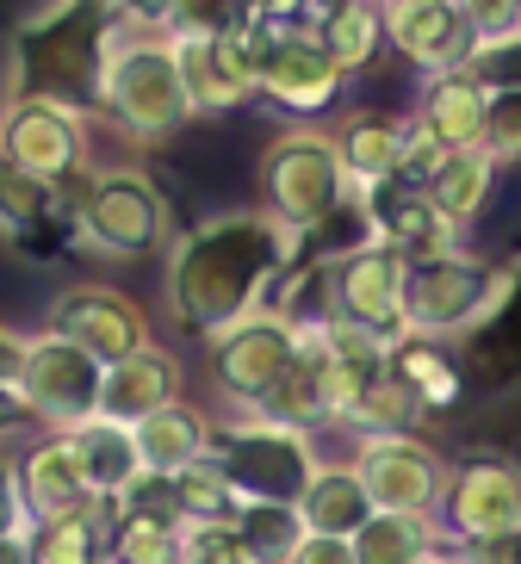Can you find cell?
Here are the masks:
<instances>
[{
  "mask_svg": "<svg viewBox=\"0 0 521 564\" xmlns=\"http://www.w3.org/2000/svg\"><path fill=\"white\" fill-rule=\"evenodd\" d=\"M454 354L466 372V391H478V398H509L521 384V254L503 261V292H497L485 323L454 341Z\"/></svg>",
  "mask_w": 521,
  "mask_h": 564,
  "instance_id": "2e32d148",
  "label": "cell"
},
{
  "mask_svg": "<svg viewBox=\"0 0 521 564\" xmlns=\"http://www.w3.org/2000/svg\"><path fill=\"white\" fill-rule=\"evenodd\" d=\"M503 292V267L478 261V254L454 249L435 254V261H410L404 280V329L428 335V341H459L490 316Z\"/></svg>",
  "mask_w": 521,
  "mask_h": 564,
  "instance_id": "30bf717a",
  "label": "cell"
},
{
  "mask_svg": "<svg viewBox=\"0 0 521 564\" xmlns=\"http://www.w3.org/2000/svg\"><path fill=\"white\" fill-rule=\"evenodd\" d=\"M447 564H509L503 552H459V546H447Z\"/></svg>",
  "mask_w": 521,
  "mask_h": 564,
  "instance_id": "7dc6e473",
  "label": "cell"
},
{
  "mask_svg": "<svg viewBox=\"0 0 521 564\" xmlns=\"http://www.w3.org/2000/svg\"><path fill=\"white\" fill-rule=\"evenodd\" d=\"M230 533L249 564H292L304 552V540H311L299 502H242L230 514Z\"/></svg>",
  "mask_w": 521,
  "mask_h": 564,
  "instance_id": "f546056e",
  "label": "cell"
},
{
  "mask_svg": "<svg viewBox=\"0 0 521 564\" xmlns=\"http://www.w3.org/2000/svg\"><path fill=\"white\" fill-rule=\"evenodd\" d=\"M386 366H391V379L422 403V415H447V410H459V403L471 398L454 341H428V335H410L404 329L386 348Z\"/></svg>",
  "mask_w": 521,
  "mask_h": 564,
  "instance_id": "603a6c76",
  "label": "cell"
},
{
  "mask_svg": "<svg viewBox=\"0 0 521 564\" xmlns=\"http://www.w3.org/2000/svg\"><path fill=\"white\" fill-rule=\"evenodd\" d=\"M44 329L63 335V341H75L82 354H94L100 366L124 360V354L150 348V316H143V304L124 299L118 285H100V280H75L63 285L51 299V311H44Z\"/></svg>",
  "mask_w": 521,
  "mask_h": 564,
  "instance_id": "9a60e30c",
  "label": "cell"
},
{
  "mask_svg": "<svg viewBox=\"0 0 521 564\" xmlns=\"http://www.w3.org/2000/svg\"><path fill=\"white\" fill-rule=\"evenodd\" d=\"M13 471H19V497H25V514L37 521H63V514H82L94 509V490H87L82 465L68 453L63 434H37L13 453Z\"/></svg>",
  "mask_w": 521,
  "mask_h": 564,
  "instance_id": "ffe728a7",
  "label": "cell"
},
{
  "mask_svg": "<svg viewBox=\"0 0 521 564\" xmlns=\"http://www.w3.org/2000/svg\"><path fill=\"white\" fill-rule=\"evenodd\" d=\"M106 528H112V502H94V509L63 514V521H37L25 533L32 540V564H100Z\"/></svg>",
  "mask_w": 521,
  "mask_h": 564,
  "instance_id": "1f68e13d",
  "label": "cell"
},
{
  "mask_svg": "<svg viewBox=\"0 0 521 564\" xmlns=\"http://www.w3.org/2000/svg\"><path fill=\"white\" fill-rule=\"evenodd\" d=\"M211 459L236 484L242 502H299L317 478V434L280 429L268 415H224L211 429Z\"/></svg>",
  "mask_w": 521,
  "mask_h": 564,
  "instance_id": "52a82bcc",
  "label": "cell"
},
{
  "mask_svg": "<svg viewBox=\"0 0 521 564\" xmlns=\"http://www.w3.org/2000/svg\"><path fill=\"white\" fill-rule=\"evenodd\" d=\"M317 37L329 44L341 75H360V68L379 63L386 51V0H348V7H323L317 13Z\"/></svg>",
  "mask_w": 521,
  "mask_h": 564,
  "instance_id": "4dcf8cb0",
  "label": "cell"
},
{
  "mask_svg": "<svg viewBox=\"0 0 521 564\" xmlns=\"http://www.w3.org/2000/svg\"><path fill=\"white\" fill-rule=\"evenodd\" d=\"M478 150L490 162H521V87L509 94H490V112H485V137H478Z\"/></svg>",
  "mask_w": 521,
  "mask_h": 564,
  "instance_id": "8d00e7d4",
  "label": "cell"
},
{
  "mask_svg": "<svg viewBox=\"0 0 521 564\" xmlns=\"http://www.w3.org/2000/svg\"><path fill=\"white\" fill-rule=\"evenodd\" d=\"M63 441H68V453H75V465H82L94 502H118L137 478H143L137 429H124V422H112V415H94V422H82V429H68Z\"/></svg>",
  "mask_w": 521,
  "mask_h": 564,
  "instance_id": "484cf974",
  "label": "cell"
},
{
  "mask_svg": "<svg viewBox=\"0 0 521 564\" xmlns=\"http://www.w3.org/2000/svg\"><path fill=\"white\" fill-rule=\"evenodd\" d=\"M7 533H32V514H25V497H19L13 453H0V540H7Z\"/></svg>",
  "mask_w": 521,
  "mask_h": 564,
  "instance_id": "60d3db41",
  "label": "cell"
},
{
  "mask_svg": "<svg viewBox=\"0 0 521 564\" xmlns=\"http://www.w3.org/2000/svg\"><path fill=\"white\" fill-rule=\"evenodd\" d=\"M354 478L367 484L372 509L386 514H435L447 490V459L422 434H360L354 441Z\"/></svg>",
  "mask_w": 521,
  "mask_h": 564,
  "instance_id": "5bb4252c",
  "label": "cell"
},
{
  "mask_svg": "<svg viewBox=\"0 0 521 564\" xmlns=\"http://www.w3.org/2000/svg\"><path fill=\"white\" fill-rule=\"evenodd\" d=\"M447 155H454V150H441L435 137L410 118V124H404V150H398V181H404V186H428L441 174V162H447Z\"/></svg>",
  "mask_w": 521,
  "mask_h": 564,
  "instance_id": "74e56055",
  "label": "cell"
},
{
  "mask_svg": "<svg viewBox=\"0 0 521 564\" xmlns=\"http://www.w3.org/2000/svg\"><path fill=\"white\" fill-rule=\"evenodd\" d=\"M490 112V87L471 68H447V75H422V106L416 124L435 137L441 150H478Z\"/></svg>",
  "mask_w": 521,
  "mask_h": 564,
  "instance_id": "7402d4cb",
  "label": "cell"
},
{
  "mask_svg": "<svg viewBox=\"0 0 521 564\" xmlns=\"http://www.w3.org/2000/svg\"><path fill=\"white\" fill-rule=\"evenodd\" d=\"M447 546L459 552H503L521 540V465L509 453H466L447 459V490L435 509Z\"/></svg>",
  "mask_w": 521,
  "mask_h": 564,
  "instance_id": "ba28073f",
  "label": "cell"
},
{
  "mask_svg": "<svg viewBox=\"0 0 521 564\" xmlns=\"http://www.w3.org/2000/svg\"><path fill=\"white\" fill-rule=\"evenodd\" d=\"M174 502H181V521H186V528H205V521H230V514L242 509V497H236V484L224 478V465H218V459L186 465L181 478H174Z\"/></svg>",
  "mask_w": 521,
  "mask_h": 564,
  "instance_id": "e575fe53",
  "label": "cell"
},
{
  "mask_svg": "<svg viewBox=\"0 0 521 564\" xmlns=\"http://www.w3.org/2000/svg\"><path fill=\"white\" fill-rule=\"evenodd\" d=\"M292 354H299V323H286L280 311H254L205 341V379L230 403V415H254L292 372Z\"/></svg>",
  "mask_w": 521,
  "mask_h": 564,
  "instance_id": "7c38bea8",
  "label": "cell"
},
{
  "mask_svg": "<svg viewBox=\"0 0 521 564\" xmlns=\"http://www.w3.org/2000/svg\"><path fill=\"white\" fill-rule=\"evenodd\" d=\"M75 249L106 261H150L174 249V205L150 167H94L75 193Z\"/></svg>",
  "mask_w": 521,
  "mask_h": 564,
  "instance_id": "277c9868",
  "label": "cell"
},
{
  "mask_svg": "<svg viewBox=\"0 0 521 564\" xmlns=\"http://www.w3.org/2000/svg\"><path fill=\"white\" fill-rule=\"evenodd\" d=\"M292 564H354V546L348 540H304V552Z\"/></svg>",
  "mask_w": 521,
  "mask_h": 564,
  "instance_id": "ee69618b",
  "label": "cell"
},
{
  "mask_svg": "<svg viewBox=\"0 0 521 564\" xmlns=\"http://www.w3.org/2000/svg\"><path fill=\"white\" fill-rule=\"evenodd\" d=\"M404 280L410 261L391 254L386 242H360L341 261H329V323L372 335V341H398L404 335Z\"/></svg>",
  "mask_w": 521,
  "mask_h": 564,
  "instance_id": "4fadbf2b",
  "label": "cell"
},
{
  "mask_svg": "<svg viewBox=\"0 0 521 564\" xmlns=\"http://www.w3.org/2000/svg\"><path fill=\"white\" fill-rule=\"evenodd\" d=\"M0 106H7V94H0Z\"/></svg>",
  "mask_w": 521,
  "mask_h": 564,
  "instance_id": "f907efd6",
  "label": "cell"
},
{
  "mask_svg": "<svg viewBox=\"0 0 521 564\" xmlns=\"http://www.w3.org/2000/svg\"><path fill=\"white\" fill-rule=\"evenodd\" d=\"M422 564H447V546H441V552H435V558H422Z\"/></svg>",
  "mask_w": 521,
  "mask_h": 564,
  "instance_id": "681fc988",
  "label": "cell"
},
{
  "mask_svg": "<svg viewBox=\"0 0 521 564\" xmlns=\"http://www.w3.org/2000/svg\"><path fill=\"white\" fill-rule=\"evenodd\" d=\"M0 564H32V540L25 533H7L0 540Z\"/></svg>",
  "mask_w": 521,
  "mask_h": 564,
  "instance_id": "bcb514c9",
  "label": "cell"
},
{
  "mask_svg": "<svg viewBox=\"0 0 521 564\" xmlns=\"http://www.w3.org/2000/svg\"><path fill=\"white\" fill-rule=\"evenodd\" d=\"M19 354H25V335L0 323V384H13V372H19Z\"/></svg>",
  "mask_w": 521,
  "mask_h": 564,
  "instance_id": "f6af8a7d",
  "label": "cell"
},
{
  "mask_svg": "<svg viewBox=\"0 0 521 564\" xmlns=\"http://www.w3.org/2000/svg\"><path fill=\"white\" fill-rule=\"evenodd\" d=\"M13 434H37V429H32V415H25V403H19L13 384H0V453H7Z\"/></svg>",
  "mask_w": 521,
  "mask_h": 564,
  "instance_id": "b9f144b4",
  "label": "cell"
},
{
  "mask_svg": "<svg viewBox=\"0 0 521 564\" xmlns=\"http://www.w3.org/2000/svg\"><path fill=\"white\" fill-rule=\"evenodd\" d=\"M471 37L490 44V37H515L521 32V0H459Z\"/></svg>",
  "mask_w": 521,
  "mask_h": 564,
  "instance_id": "ab89813d",
  "label": "cell"
},
{
  "mask_svg": "<svg viewBox=\"0 0 521 564\" xmlns=\"http://www.w3.org/2000/svg\"><path fill=\"white\" fill-rule=\"evenodd\" d=\"M181 56V82L193 118L205 112H242L254 100V37L249 25H236L224 37H199V44H174Z\"/></svg>",
  "mask_w": 521,
  "mask_h": 564,
  "instance_id": "d6986e66",
  "label": "cell"
},
{
  "mask_svg": "<svg viewBox=\"0 0 521 564\" xmlns=\"http://www.w3.org/2000/svg\"><path fill=\"white\" fill-rule=\"evenodd\" d=\"M404 124L410 118L398 112H348L336 124V155H341V174H348V193H372L379 181H398V150H404Z\"/></svg>",
  "mask_w": 521,
  "mask_h": 564,
  "instance_id": "d4e9b609",
  "label": "cell"
},
{
  "mask_svg": "<svg viewBox=\"0 0 521 564\" xmlns=\"http://www.w3.org/2000/svg\"><path fill=\"white\" fill-rule=\"evenodd\" d=\"M211 429L218 415H205L199 403H169L137 422V459H143V478H181L186 465L211 459Z\"/></svg>",
  "mask_w": 521,
  "mask_h": 564,
  "instance_id": "cb8c5ba5",
  "label": "cell"
},
{
  "mask_svg": "<svg viewBox=\"0 0 521 564\" xmlns=\"http://www.w3.org/2000/svg\"><path fill=\"white\" fill-rule=\"evenodd\" d=\"M354 199H360V217H367V236L386 242L391 254H404V261H435V254L459 249V230L428 205L422 186L379 181L372 193H354Z\"/></svg>",
  "mask_w": 521,
  "mask_h": 564,
  "instance_id": "e0dca14e",
  "label": "cell"
},
{
  "mask_svg": "<svg viewBox=\"0 0 521 564\" xmlns=\"http://www.w3.org/2000/svg\"><path fill=\"white\" fill-rule=\"evenodd\" d=\"M242 25V7L236 0H181L169 19V37L174 44H199V37H224Z\"/></svg>",
  "mask_w": 521,
  "mask_h": 564,
  "instance_id": "d590c367",
  "label": "cell"
},
{
  "mask_svg": "<svg viewBox=\"0 0 521 564\" xmlns=\"http://www.w3.org/2000/svg\"><path fill=\"white\" fill-rule=\"evenodd\" d=\"M100 564H112V558H100Z\"/></svg>",
  "mask_w": 521,
  "mask_h": 564,
  "instance_id": "816d5d0a",
  "label": "cell"
},
{
  "mask_svg": "<svg viewBox=\"0 0 521 564\" xmlns=\"http://www.w3.org/2000/svg\"><path fill=\"white\" fill-rule=\"evenodd\" d=\"M186 391V372L181 360H174L169 348H137L124 354V360L106 366V384H100V415H112V422H124V429H137L143 415L169 410V403H181Z\"/></svg>",
  "mask_w": 521,
  "mask_h": 564,
  "instance_id": "44dd1931",
  "label": "cell"
},
{
  "mask_svg": "<svg viewBox=\"0 0 521 564\" xmlns=\"http://www.w3.org/2000/svg\"><path fill=\"white\" fill-rule=\"evenodd\" d=\"M131 32H143V25L118 0H44L13 25L0 94L94 118L100 112V75Z\"/></svg>",
  "mask_w": 521,
  "mask_h": 564,
  "instance_id": "7a4b0ae2",
  "label": "cell"
},
{
  "mask_svg": "<svg viewBox=\"0 0 521 564\" xmlns=\"http://www.w3.org/2000/svg\"><path fill=\"white\" fill-rule=\"evenodd\" d=\"M63 193L56 186H44V181H32V174H19L7 155H0V236L13 242V236H25V230H37L44 217H56L63 212Z\"/></svg>",
  "mask_w": 521,
  "mask_h": 564,
  "instance_id": "836d02e7",
  "label": "cell"
},
{
  "mask_svg": "<svg viewBox=\"0 0 521 564\" xmlns=\"http://www.w3.org/2000/svg\"><path fill=\"white\" fill-rule=\"evenodd\" d=\"M100 384H106V366L94 354H82L75 341H63L51 329L25 335L13 391L37 434H68V429H82V422H94L100 415Z\"/></svg>",
  "mask_w": 521,
  "mask_h": 564,
  "instance_id": "9c48e42d",
  "label": "cell"
},
{
  "mask_svg": "<svg viewBox=\"0 0 521 564\" xmlns=\"http://www.w3.org/2000/svg\"><path fill=\"white\" fill-rule=\"evenodd\" d=\"M181 564H249V558H242V546H236L230 521H205V528H186Z\"/></svg>",
  "mask_w": 521,
  "mask_h": 564,
  "instance_id": "f35d334b",
  "label": "cell"
},
{
  "mask_svg": "<svg viewBox=\"0 0 521 564\" xmlns=\"http://www.w3.org/2000/svg\"><path fill=\"white\" fill-rule=\"evenodd\" d=\"M254 181H261V212L273 224H286L292 236L317 230L323 217H336L354 199L348 174H341V155H336V137L317 131V124H286L261 150V174Z\"/></svg>",
  "mask_w": 521,
  "mask_h": 564,
  "instance_id": "8992f818",
  "label": "cell"
},
{
  "mask_svg": "<svg viewBox=\"0 0 521 564\" xmlns=\"http://www.w3.org/2000/svg\"><path fill=\"white\" fill-rule=\"evenodd\" d=\"M471 44L478 37H471L459 0H386V51H398L422 75L466 68Z\"/></svg>",
  "mask_w": 521,
  "mask_h": 564,
  "instance_id": "ac0fdd59",
  "label": "cell"
},
{
  "mask_svg": "<svg viewBox=\"0 0 521 564\" xmlns=\"http://www.w3.org/2000/svg\"><path fill=\"white\" fill-rule=\"evenodd\" d=\"M341 429H348L354 441H360V434H416L422 429V403L391 379V366H386V372L354 398V410L341 415Z\"/></svg>",
  "mask_w": 521,
  "mask_h": 564,
  "instance_id": "d6a6232c",
  "label": "cell"
},
{
  "mask_svg": "<svg viewBox=\"0 0 521 564\" xmlns=\"http://www.w3.org/2000/svg\"><path fill=\"white\" fill-rule=\"evenodd\" d=\"M311 7H317V13H323V7H348V0H311Z\"/></svg>",
  "mask_w": 521,
  "mask_h": 564,
  "instance_id": "c3c4849f",
  "label": "cell"
},
{
  "mask_svg": "<svg viewBox=\"0 0 521 564\" xmlns=\"http://www.w3.org/2000/svg\"><path fill=\"white\" fill-rule=\"evenodd\" d=\"M422 193H428V205H435V212L447 217L459 236H466L471 224L490 212V193H497V162H490L485 150H454Z\"/></svg>",
  "mask_w": 521,
  "mask_h": 564,
  "instance_id": "83f0119b",
  "label": "cell"
},
{
  "mask_svg": "<svg viewBox=\"0 0 521 564\" xmlns=\"http://www.w3.org/2000/svg\"><path fill=\"white\" fill-rule=\"evenodd\" d=\"M299 514L304 528H311V540H354V533L372 521V497L367 484L354 478V465H317V478H311V490L299 497Z\"/></svg>",
  "mask_w": 521,
  "mask_h": 564,
  "instance_id": "4316f807",
  "label": "cell"
},
{
  "mask_svg": "<svg viewBox=\"0 0 521 564\" xmlns=\"http://www.w3.org/2000/svg\"><path fill=\"white\" fill-rule=\"evenodd\" d=\"M254 37V100H268L286 124H317L341 100L348 75L336 68L329 44L317 37V19H242Z\"/></svg>",
  "mask_w": 521,
  "mask_h": 564,
  "instance_id": "5b68a950",
  "label": "cell"
},
{
  "mask_svg": "<svg viewBox=\"0 0 521 564\" xmlns=\"http://www.w3.org/2000/svg\"><path fill=\"white\" fill-rule=\"evenodd\" d=\"M354 546V564H422L435 558L447 546V533H441L435 514H386L372 509V521L348 540Z\"/></svg>",
  "mask_w": 521,
  "mask_h": 564,
  "instance_id": "f1b7e54d",
  "label": "cell"
},
{
  "mask_svg": "<svg viewBox=\"0 0 521 564\" xmlns=\"http://www.w3.org/2000/svg\"><path fill=\"white\" fill-rule=\"evenodd\" d=\"M124 143H174V137L193 124V106H186V82H181V56H174L169 32H131L112 51L100 75V112Z\"/></svg>",
  "mask_w": 521,
  "mask_h": 564,
  "instance_id": "3957f363",
  "label": "cell"
},
{
  "mask_svg": "<svg viewBox=\"0 0 521 564\" xmlns=\"http://www.w3.org/2000/svg\"><path fill=\"white\" fill-rule=\"evenodd\" d=\"M118 7H124L143 32H169V19H174V7H181V0H118Z\"/></svg>",
  "mask_w": 521,
  "mask_h": 564,
  "instance_id": "7bdbcfd3",
  "label": "cell"
},
{
  "mask_svg": "<svg viewBox=\"0 0 521 564\" xmlns=\"http://www.w3.org/2000/svg\"><path fill=\"white\" fill-rule=\"evenodd\" d=\"M292 261H299V236L286 224H273L261 205L205 217L186 236H174V249L162 254L169 323L211 341V335L236 329L242 316L268 311Z\"/></svg>",
  "mask_w": 521,
  "mask_h": 564,
  "instance_id": "6da1fadb",
  "label": "cell"
},
{
  "mask_svg": "<svg viewBox=\"0 0 521 564\" xmlns=\"http://www.w3.org/2000/svg\"><path fill=\"white\" fill-rule=\"evenodd\" d=\"M94 118L82 112H63V106H44V100H7L0 106V155L32 174V181L56 186L68 205L75 193L87 186L94 174Z\"/></svg>",
  "mask_w": 521,
  "mask_h": 564,
  "instance_id": "8fae6325",
  "label": "cell"
}]
</instances>
